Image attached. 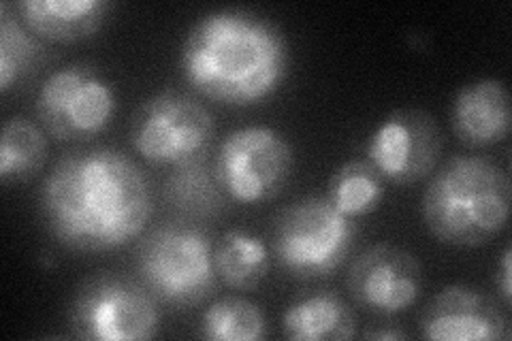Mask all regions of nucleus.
<instances>
[{
  "label": "nucleus",
  "instance_id": "obj_1",
  "mask_svg": "<svg viewBox=\"0 0 512 341\" xmlns=\"http://www.w3.org/2000/svg\"><path fill=\"white\" fill-rule=\"evenodd\" d=\"M39 201L47 229L77 252L126 246L152 216L146 173L114 148L62 156L47 173Z\"/></svg>",
  "mask_w": 512,
  "mask_h": 341
},
{
  "label": "nucleus",
  "instance_id": "obj_2",
  "mask_svg": "<svg viewBox=\"0 0 512 341\" xmlns=\"http://www.w3.org/2000/svg\"><path fill=\"white\" fill-rule=\"evenodd\" d=\"M180 69L186 84L205 99L246 107L274 94L288 71L282 30L261 15L224 9L190 28Z\"/></svg>",
  "mask_w": 512,
  "mask_h": 341
},
{
  "label": "nucleus",
  "instance_id": "obj_3",
  "mask_svg": "<svg viewBox=\"0 0 512 341\" xmlns=\"http://www.w3.org/2000/svg\"><path fill=\"white\" fill-rule=\"evenodd\" d=\"M512 188L506 171L485 156H453L429 182L421 214L427 229L457 248L485 246L504 231Z\"/></svg>",
  "mask_w": 512,
  "mask_h": 341
},
{
  "label": "nucleus",
  "instance_id": "obj_4",
  "mask_svg": "<svg viewBox=\"0 0 512 341\" xmlns=\"http://www.w3.org/2000/svg\"><path fill=\"white\" fill-rule=\"evenodd\" d=\"M137 265L152 295L175 310H190L216 290L214 243L195 224L158 226L141 241Z\"/></svg>",
  "mask_w": 512,
  "mask_h": 341
},
{
  "label": "nucleus",
  "instance_id": "obj_5",
  "mask_svg": "<svg viewBox=\"0 0 512 341\" xmlns=\"http://www.w3.org/2000/svg\"><path fill=\"white\" fill-rule=\"evenodd\" d=\"M355 233L352 218L335 209L327 197L299 199L276 218L274 254L293 278L320 280L344 263Z\"/></svg>",
  "mask_w": 512,
  "mask_h": 341
},
{
  "label": "nucleus",
  "instance_id": "obj_6",
  "mask_svg": "<svg viewBox=\"0 0 512 341\" xmlns=\"http://www.w3.org/2000/svg\"><path fill=\"white\" fill-rule=\"evenodd\" d=\"M158 327L154 295L126 275H94L79 286L71 305V329L77 339L146 341Z\"/></svg>",
  "mask_w": 512,
  "mask_h": 341
},
{
  "label": "nucleus",
  "instance_id": "obj_7",
  "mask_svg": "<svg viewBox=\"0 0 512 341\" xmlns=\"http://www.w3.org/2000/svg\"><path fill=\"white\" fill-rule=\"evenodd\" d=\"M295 169L291 143L271 126L233 131L216 152L214 173L222 192L235 203L256 205L284 190Z\"/></svg>",
  "mask_w": 512,
  "mask_h": 341
},
{
  "label": "nucleus",
  "instance_id": "obj_8",
  "mask_svg": "<svg viewBox=\"0 0 512 341\" xmlns=\"http://www.w3.org/2000/svg\"><path fill=\"white\" fill-rule=\"evenodd\" d=\"M118 109L111 79L90 62L54 71L37 94V116L60 141H86L101 135Z\"/></svg>",
  "mask_w": 512,
  "mask_h": 341
},
{
  "label": "nucleus",
  "instance_id": "obj_9",
  "mask_svg": "<svg viewBox=\"0 0 512 341\" xmlns=\"http://www.w3.org/2000/svg\"><path fill=\"white\" fill-rule=\"evenodd\" d=\"M214 139V118L192 96L165 90L143 103L131 122L135 152L152 165L175 167L207 156Z\"/></svg>",
  "mask_w": 512,
  "mask_h": 341
},
{
  "label": "nucleus",
  "instance_id": "obj_10",
  "mask_svg": "<svg viewBox=\"0 0 512 341\" xmlns=\"http://www.w3.org/2000/svg\"><path fill=\"white\" fill-rule=\"evenodd\" d=\"M442 152L440 128L423 109H399L384 118L367 143V162L382 180L416 184L436 169Z\"/></svg>",
  "mask_w": 512,
  "mask_h": 341
},
{
  "label": "nucleus",
  "instance_id": "obj_11",
  "mask_svg": "<svg viewBox=\"0 0 512 341\" xmlns=\"http://www.w3.org/2000/svg\"><path fill=\"white\" fill-rule=\"evenodd\" d=\"M348 290L363 312L391 318L419 301L423 269L412 252L393 243H376L352 263Z\"/></svg>",
  "mask_w": 512,
  "mask_h": 341
},
{
  "label": "nucleus",
  "instance_id": "obj_12",
  "mask_svg": "<svg viewBox=\"0 0 512 341\" xmlns=\"http://www.w3.org/2000/svg\"><path fill=\"white\" fill-rule=\"evenodd\" d=\"M421 335L431 341L508 339V320L485 292L466 284L440 290L421 314Z\"/></svg>",
  "mask_w": 512,
  "mask_h": 341
},
{
  "label": "nucleus",
  "instance_id": "obj_13",
  "mask_svg": "<svg viewBox=\"0 0 512 341\" xmlns=\"http://www.w3.org/2000/svg\"><path fill=\"white\" fill-rule=\"evenodd\" d=\"M510 122V96L502 81L478 79L457 92L451 124L461 143L470 148H489L506 139Z\"/></svg>",
  "mask_w": 512,
  "mask_h": 341
},
{
  "label": "nucleus",
  "instance_id": "obj_14",
  "mask_svg": "<svg viewBox=\"0 0 512 341\" xmlns=\"http://www.w3.org/2000/svg\"><path fill=\"white\" fill-rule=\"evenodd\" d=\"M24 26L39 39L75 43L90 39L111 11L107 0H24L18 7Z\"/></svg>",
  "mask_w": 512,
  "mask_h": 341
},
{
  "label": "nucleus",
  "instance_id": "obj_15",
  "mask_svg": "<svg viewBox=\"0 0 512 341\" xmlns=\"http://www.w3.org/2000/svg\"><path fill=\"white\" fill-rule=\"evenodd\" d=\"M282 331L293 341H344L357 335V322L340 295L323 290L288 305Z\"/></svg>",
  "mask_w": 512,
  "mask_h": 341
},
{
  "label": "nucleus",
  "instance_id": "obj_16",
  "mask_svg": "<svg viewBox=\"0 0 512 341\" xmlns=\"http://www.w3.org/2000/svg\"><path fill=\"white\" fill-rule=\"evenodd\" d=\"M163 197L188 218H214L227 203V194L222 192L207 156L175 165L163 184Z\"/></svg>",
  "mask_w": 512,
  "mask_h": 341
},
{
  "label": "nucleus",
  "instance_id": "obj_17",
  "mask_svg": "<svg viewBox=\"0 0 512 341\" xmlns=\"http://www.w3.org/2000/svg\"><path fill=\"white\" fill-rule=\"evenodd\" d=\"M214 265L218 278H222L227 286L252 290L267 278L271 256L259 235L244 229H231L218 239Z\"/></svg>",
  "mask_w": 512,
  "mask_h": 341
},
{
  "label": "nucleus",
  "instance_id": "obj_18",
  "mask_svg": "<svg viewBox=\"0 0 512 341\" xmlns=\"http://www.w3.org/2000/svg\"><path fill=\"white\" fill-rule=\"evenodd\" d=\"M47 160V139L41 128L26 118H11L0 139V180L24 182L37 175Z\"/></svg>",
  "mask_w": 512,
  "mask_h": 341
},
{
  "label": "nucleus",
  "instance_id": "obj_19",
  "mask_svg": "<svg viewBox=\"0 0 512 341\" xmlns=\"http://www.w3.org/2000/svg\"><path fill=\"white\" fill-rule=\"evenodd\" d=\"M384 197L382 175L367 160H348L333 173L327 199L348 218L372 214Z\"/></svg>",
  "mask_w": 512,
  "mask_h": 341
},
{
  "label": "nucleus",
  "instance_id": "obj_20",
  "mask_svg": "<svg viewBox=\"0 0 512 341\" xmlns=\"http://www.w3.org/2000/svg\"><path fill=\"white\" fill-rule=\"evenodd\" d=\"M45 58L37 35L9 15V5L0 9V90L7 94L35 73Z\"/></svg>",
  "mask_w": 512,
  "mask_h": 341
},
{
  "label": "nucleus",
  "instance_id": "obj_21",
  "mask_svg": "<svg viewBox=\"0 0 512 341\" xmlns=\"http://www.w3.org/2000/svg\"><path fill=\"white\" fill-rule=\"evenodd\" d=\"M199 335L210 341H261L267 337V320L259 305L227 297L207 307Z\"/></svg>",
  "mask_w": 512,
  "mask_h": 341
},
{
  "label": "nucleus",
  "instance_id": "obj_22",
  "mask_svg": "<svg viewBox=\"0 0 512 341\" xmlns=\"http://www.w3.org/2000/svg\"><path fill=\"white\" fill-rule=\"evenodd\" d=\"M500 292L502 299L508 305L512 299V250L506 248L502 254V265H500Z\"/></svg>",
  "mask_w": 512,
  "mask_h": 341
},
{
  "label": "nucleus",
  "instance_id": "obj_23",
  "mask_svg": "<svg viewBox=\"0 0 512 341\" xmlns=\"http://www.w3.org/2000/svg\"><path fill=\"white\" fill-rule=\"evenodd\" d=\"M363 337L376 339V341H397V339H406V333L397 329H374V331H365Z\"/></svg>",
  "mask_w": 512,
  "mask_h": 341
}]
</instances>
